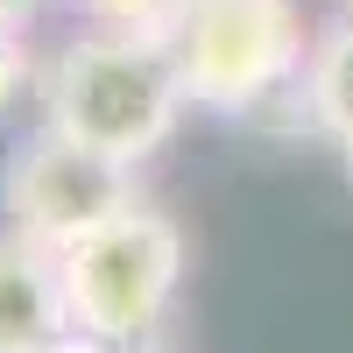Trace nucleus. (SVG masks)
<instances>
[{"instance_id":"1","label":"nucleus","mask_w":353,"mask_h":353,"mask_svg":"<svg viewBox=\"0 0 353 353\" xmlns=\"http://www.w3.org/2000/svg\"><path fill=\"white\" fill-rule=\"evenodd\" d=\"M184 78L163 36L141 28H92L57 50V64L43 78V113L57 134L85 141L113 163H149L184 121Z\"/></svg>"},{"instance_id":"2","label":"nucleus","mask_w":353,"mask_h":353,"mask_svg":"<svg viewBox=\"0 0 353 353\" xmlns=\"http://www.w3.org/2000/svg\"><path fill=\"white\" fill-rule=\"evenodd\" d=\"M57 276H64L71 332L128 353L163 325L176 283H184V233L170 212L134 198L128 212H113L106 226H92L57 254Z\"/></svg>"},{"instance_id":"3","label":"nucleus","mask_w":353,"mask_h":353,"mask_svg":"<svg viewBox=\"0 0 353 353\" xmlns=\"http://www.w3.org/2000/svg\"><path fill=\"white\" fill-rule=\"evenodd\" d=\"M163 43L176 57L191 106L205 113H248L276 99L290 78H304L311 57L297 0H184Z\"/></svg>"},{"instance_id":"4","label":"nucleus","mask_w":353,"mask_h":353,"mask_svg":"<svg viewBox=\"0 0 353 353\" xmlns=\"http://www.w3.org/2000/svg\"><path fill=\"white\" fill-rule=\"evenodd\" d=\"M0 205H8L21 241L64 254L71 241H85L92 226H106L113 212L134 205V170L99 156V149H85V141H71V134H57V128H43L8 163Z\"/></svg>"},{"instance_id":"5","label":"nucleus","mask_w":353,"mask_h":353,"mask_svg":"<svg viewBox=\"0 0 353 353\" xmlns=\"http://www.w3.org/2000/svg\"><path fill=\"white\" fill-rule=\"evenodd\" d=\"M64 339H71V304L57 254L21 233H0V353H57Z\"/></svg>"},{"instance_id":"6","label":"nucleus","mask_w":353,"mask_h":353,"mask_svg":"<svg viewBox=\"0 0 353 353\" xmlns=\"http://www.w3.org/2000/svg\"><path fill=\"white\" fill-rule=\"evenodd\" d=\"M304 113L311 128L339 149V163L353 170V28L332 21L325 36H311V57H304Z\"/></svg>"},{"instance_id":"7","label":"nucleus","mask_w":353,"mask_h":353,"mask_svg":"<svg viewBox=\"0 0 353 353\" xmlns=\"http://www.w3.org/2000/svg\"><path fill=\"white\" fill-rule=\"evenodd\" d=\"M176 8L184 0H85V14H99V28H141V36H163Z\"/></svg>"},{"instance_id":"8","label":"nucleus","mask_w":353,"mask_h":353,"mask_svg":"<svg viewBox=\"0 0 353 353\" xmlns=\"http://www.w3.org/2000/svg\"><path fill=\"white\" fill-rule=\"evenodd\" d=\"M21 85H28V43L21 28H0V113L21 99Z\"/></svg>"},{"instance_id":"9","label":"nucleus","mask_w":353,"mask_h":353,"mask_svg":"<svg viewBox=\"0 0 353 353\" xmlns=\"http://www.w3.org/2000/svg\"><path fill=\"white\" fill-rule=\"evenodd\" d=\"M36 8H43V0H0V28H21Z\"/></svg>"},{"instance_id":"10","label":"nucleus","mask_w":353,"mask_h":353,"mask_svg":"<svg viewBox=\"0 0 353 353\" xmlns=\"http://www.w3.org/2000/svg\"><path fill=\"white\" fill-rule=\"evenodd\" d=\"M57 353H113V346H99V339H85V332H71V339L57 346Z\"/></svg>"},{"instance_id":"11","label":"nucleus","mask_w":353,"mask_h":353,"mask_svg":"<svg viewBox=\"0 0 353 353\" xmlns=\"http://www.w3.org/2000/svg\"><path fill=\"white\" fill-rule=\"evenodd\" d=\"M339 21H346V28H353V0H339Z\"/></svg>"}]
</instances>
